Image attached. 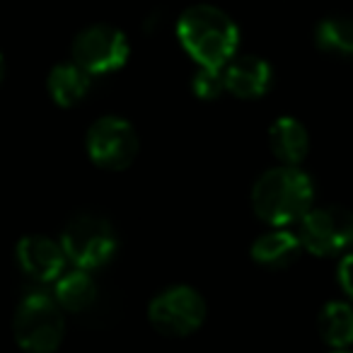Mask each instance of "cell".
<instances>
[{"label": "cell", "instance_id": "6da1fadb", "mask_svg": "<svg viewBox=\"0 0 353 353\" xmlns=\"http://www.w3.org/2000/svg\"><path fill=\"white\" fill-rule=\"evenodd\" d=\"M176 41L199 68H225L240 49V27L225 10L199 3L176 20Z\"/></svg>", "mask_w": 353, "mask_h": 353}, {"label": "cell", "instance_id": "7a4b0ae2", "mask_svg": "<svg viewBox=\"0 0 353 353\" xmlns=\"http://www.w3.org/2000/svg\"><path fill=\"white\" fill-rule=\"evenodd\" d=\"M314 184L303 167H271L252 187V208L269 228H293L312 208Z\"/></svg>", "mask_w": 353, "mask_h": 353}, {"label": "cell", "instance_id": "3957f363", "mask_svg": "<svg viewBox=\"0 0 353 353\" xmlns=\"http://www.w3.org/2000/svg\"><path fill=\"white\" fill-rule=\"evenodd\" d=\"M54 295L30 290L17 303L12 317V336L27 353H56L65 336V317Z\"/></svg>", "mask_w": 353, "mask_h": 353}, {"label": "cell", "instance_id": "277c9868", "mask_svg": "<svg viewBox=\"0 0 353 353\" xmlns=\"http://www.w3.org/2000/svg\"><path fill=\"white\" fill-rule=\"evenodd\" d=\"M59 242L63 247L68 266L90 274L107 266L119 250V235L114 225L97 213H80L70 218Z\"/></svg>", "mask_w": 353, "mask_h": 353}, {"label": "cell", "instance_id": "5b68a950", "mask_svg": "<svg viewBox=\"0 0 353 353\" xmlns=\"http://www.w3.org/2000/svg\"><path fill=\"white\" fill-rule=\"evenodd\" d=\"M141 138L133 123L117 114L99 117L85 133V152L94 167L107 172H121L136 162Z\"/></svg>", "mask_w": 353, "mask_h": 353}, {"label": "cell", "instance_id": "8992f818", "mask_svg": "<svg viewBox=\"0 0 353 353\" xmlns=\"http://www.w3.org/2000/svg\"><path fill=\"white\" fill-rule=\"evenodd\" d=\"M206 300L192 285H170L148 305V322L165 336H189L206 322Z\"/></svg>", "mask_w": 353, "mask_h": 353}, {"label": "cell", "instance_id": "52a82bcc", "mask_svg": "<svg viewBox=\"0 0 353 353\" xmlns=\"http://www.w3.org/2000/svg\"><path fill=\"white\" fill-rule=\"evenodd\" d=\"M73 63L92 78H104L128 63L131 41L126 32L112 25H90L73 39L70 46Z\"/></svg>", "mask_w": 353, "mask_h": 353}, {"label": "cell", "instance_id": "ba28073f", "mask_svg": "<svg viewBox=\"0 0 353 353\" xmlns=\"http://www.w3.org/2000/svg\"><path fill=\"white\" fill-rule=\"evenodd\" d=\"M295 232L310 254L324 259L343 256L353 250V211L343 206H312Z\"/></svg>", "mask_w": 353, "mask_h": 353}, {"label": "cell", "instance_id": "9c48e42d", "mask_svg": "<svg viewBox=\"0 0 353 353\" xmlns=\"http://www.w3.org/2000/svg\"><path fill=\"white\" fill-rule=\"evenodd\" d=\"M15 261L27 279L41 285H54L68 269V259H65L61 242L46 235L22 237L15 247Z\"/></svg>", "mask_w": 353, "mask_h": 353}, {"label": "cell", "instance_id": "30bf717a", "mask_svg": "<svg viewBox=\"0 0 353 353\" xmlns=\"http://www.w3.org/2000/svg\"><path fill=\"white\" fill-rule=\"evenodd\" d=\"M225 92L235 94L237 99H259L274 85V68L266 59L254 54H237L223 68Z\"/></svg>", "mask_w": 353, "mask_h": 353}, {"label": "cell", "instance_id": "8fae6325", "mask_svg": "<svg viewBox=\"0 0 353 353\" xmlns=\"http://www.w3.org/2000/svg\"><path fill=\"white\" fill-rule=\"evenodd\" d=\"M303 252V242H300L295 230H290V228H269L252 242L250 254L254 259V264L264 266V269L281 271L295 264Z\"/></svg>", "mask_w": 353, "mask_h": 353}, {"label": "cell", "instance_id": "7c38bea8", "mask_svg": "<svg viewBox=\"0 0 353 353\" xmlns=\"http://www.w3.org/2000/svg\"><path fill=\"white\" fill-rule=\"evenodd\" d=\"M269 148L285 167H300L310 152V133L295 117H279L269 126Z\"/></svg>", "mask_w": 353, "mask_h": 353}, {"label": "cell", "instance_id": "4fadbf2b", "mask_svg": "<svg viewBox=\"0 0 353 353\" xmlns=\"http://www.w3.org/2000/svg\"><path fill=\"white\" fill-rule=\"evenodd\" d=\"M92 75H88L80 65L68 61V63H59L49 70L46 90H49V97L56 107L73 109L80 102H85V97L92 90Z\"/></svg>", "mask_w": 353, "mask_h": 353}, {"label": "cell", "instance_id": "5bb4252c", "mask_svg": "<svg viewBox=\"0 0 353 353\" xmlns=\"http://www.w3.org/2000/svg\"><path fill=\"white\" fill-rule=\"evenodd\" d=\"M54 300L61 305L63 312H88L94 303H97V283H94L92 274L83 269H65V274L54 283L51 290Z\"/></svg>", "mask_w": 353, "mask_h": 353}, {"label": "cell", "instance_id": "9a60e30c", "mask_svg": "<svg viewBox=\"0 0 353 353\" xmlns=\"http://www.w3.org/2000/svg\"><path fill=\"white\" fill-rule=\"evenodd\" d=\"M317 332L332 351H346L353 343V305L332 300L317 314Z\"/></svg>", "mask_w": 353, "mask_h": 353}, {"label": "cell", "instance_id": "2e32d148", "mask_svg": "<svg viewBox=\"0 0 353 353\" xmlns=\"http://www.w3.org/2000/svg\"><path fill=\"white\" fill-rule=\"evenodd\" d=\"M314 44L334 59H353V17L329 15L314 27Z\"/></svg>", "mask_w": 353, "mask_h": 353}, {"label": "cell", "instance_id": "e0dca14e", "mask_svg": "<svg viewBox=\"0 0 353 353\" xmlns=\"http://www.w3.org/2000/svg\"><path fill=\"white\" fill-rule=\"evenodd\" d=\"M192 92L196 99L203 102H213L225 92V78H223V68H196L192 75Z\"/></svg>", "mask_w": 353, "mask_h": 353}, {"label": "cell", "instance_id": "ac0fdd59", "mask_svg": "<svg viewBox=\"0 0 353 353\" xmlns=\"http://www.w3.org/2000/svg\"><path fill=\"white\" fill-rule=\"evenodd\" d=\"M336 279H339L341 290L346 293V298H351V303H353V250L341 256L339 269H336Z\"/></svg>", "mask_w": 353, "mask_h": 353}, {"label": "cell", "instance_id": "d6986e66", "mask_svg": "<svg viewBox=\"0 0 353 353\" xmlns=\"http://www.w3.org/2000/svg\"><path fill=\"white\" fill-rule=\"evenodd\" d=\"M6 59H3V54H0V85H3V80H6Z\"/></svg>", "mask_w": 353, "mask_h": 353}, {"label": "cell", "instance_id": "ffe728a7", "mask_svg": "<svg viewBox=\"0 0 353 353\" xmlns=\"http://www.w3.org/2000/svg\"><path fill=\"white\" fill-rule=\"evenodd\" d=\"M332 353H353V351H348V348H346V351H332Z\"/></svg>", "mask_w": 353, "mask_h": 353}]
</instances>
